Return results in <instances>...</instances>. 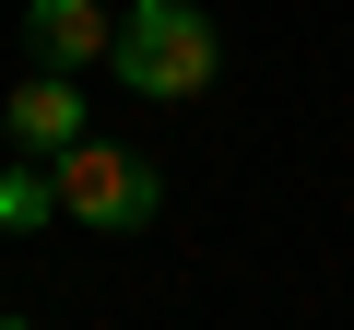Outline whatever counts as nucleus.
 <instances>
[{"label":"nucleus","instance_id":"6","mask_svg":"<svg viewBox=\"0 0 354 330\" xmlns=\"http://www.w3.org/2000/svg\"><path fill=\"white\" fill-rule=\"evenodd\" d=\"M0 330H24V318H0Z\"/></svg>","mask_w":354,"mask_h":330},{"label":"nucleus","instance_id":"2","mask_svg":"<svg viewBox=\"0 0 354 330\" xmlns=\"http://www.w3.org/2000/svg\"><path fill=\"white\" fill-rule=\"evenodd\" d=\"M48 177H59V213L71 224H95V236H142L153 213H165V177L130 153V142H71V153H48Z\"/></svg>","mask_w":354,"mask_h":330},{"label":"nucleus","instance_id":"3","mask_svg":"<svg viewBox=\"0 0 354 330\" xmlns=\"http://www.w3.org/2000/svg\"><path fill=\"white\" fill-rule=\"evenodd\" d=\"M0 130H12V153H71L83 142V83L71 71H36V83H12V106H0Z\"/></svg>","mask_w":354,"mask_h":330},{"label":"nucleus","instance_id":"4","mask_svg":"<svg viewBox=\"0 0 354 330\" xmlns=\"http://www.w3.org/2000/svg\"><path fill=\"white\" fill-rule=\"evenodd\" d=\"M106 36H118V12H106V0H24V48H36L48 71L106 59Z\"/></svg>","mask_w":354,"mask_h":330},{"label":"nucleus","instance_id":"1","mask_svg":"<svg viewBox=\"0 0 354 330\" xmlns=\"http://www.w3.org/2000/svg\"><path fill=\"white\" fill-rule=\"evenodd\" d=\"M213 12H189V0H130L118 12V36H106V71L130 83V95H153V106H189L201 83H213Z\"/></svg>","mask_w":354,"mask_h":330},{"label":"nucleus","instance_id":"5","mask_svg":"<svg viewBox=\"0 0 354 330\" xmlns=\"http://www.w3.org/2000/svg\"><path fill=\"white\" fill-rule=\"evenodd\" d=\"M48 213H59V177H48L36 153H12V165H0V224L24 236V224H48Z\"/></svg>","mask_w":354,"mask_h":330}]
</instances>
